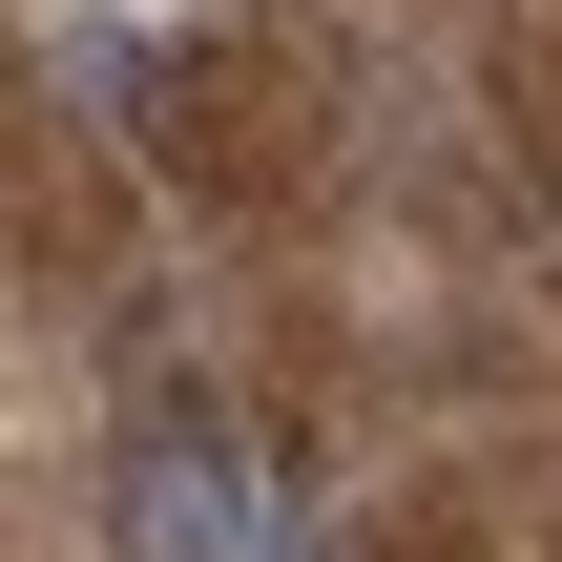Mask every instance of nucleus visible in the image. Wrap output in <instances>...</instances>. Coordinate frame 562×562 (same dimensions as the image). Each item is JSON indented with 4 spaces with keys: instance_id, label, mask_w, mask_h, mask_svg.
<instances>
[{
    "instance_id": "1",
    "label": "nucleus",
    "mask_w": 562,
    "mask_h": 562,
    "mask_svg": "<svg viewBox=\"0 0 562 562\" xmlns=\"http://www.w3.org/2000/svg\"><path fill=\"white\" fill-rule=\"evenodd\" d=\"M104 562H250V459L188 396H125L104 438Z\"/></svg>"
},
{
    "instance_id": "2",
    "label": "nucleus",
    "mask_w": 562,
    "mask_h": 562,
    "mask_svg": "<svg viewBox=\"0 0 562 562\" xmlns=\"http://www.w3.org/2000/svg\"><path fill=\"white\" fill-rule=\"evenodd\" d=\"M542 188H562V104H542Z\"/></svg>"
},
{
    "instance_id": "3",
    "label": "nucleus",
    "mask_w": 562,
    "mask_h": 562,
    "mask_svg": "<svg viewBox=\"0 0 562 562\" xmlns=\"http://www.w3.org/2000/svg\"><path fill=\"white\" fill-rule=\"evenodd\" d=\"M271 562H334V542H271Z\"/></svg>"
}]
</instances>
